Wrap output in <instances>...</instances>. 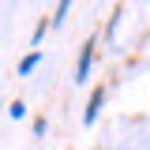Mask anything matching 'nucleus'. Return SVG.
I'll return each instance as SVG.
<instances>
[{"mask_svg":"<svg viewBox=\"0 0 150 150\" xmlns=\"http://www.w3.org/2000/svg\"><path fill=\"white\" fill-rule=\"evenodd\" d=\"M64 15H68V0H64V4H56V15H53V26H56V23H64Z\"/></svg>","mask_w":150,"mask_h":150,"instance_id":"obj_5","label":"nucleus"},{"mask_svg":"<svg viewBox=\"0 0 150 150\" xmlns=\"http://www.w3.org/2000/svg\"><path fill=\"white\" fill-rule=\"evenodd\" d=\"M8 112H11V120H23V116H26V105H23V101H11Z\"/></svg>","mask_w":150,"mask_h":150,"instance_id":"obj_4","label":"nucleus"},{"mask_svg":"<svg viewBox=\"0 0 150 150\" xmlns=\"http://www.w3.org/2000/svg\"><path fill=\"white\" fill-rule=\"evenodd\" d=\"M101 101H105V86H94L90 101H86V112H83V120H86V124H94V120H98V112H101Z\"/></svg>","mask_w":150,"mask_h":150,"instance_id":"obj_2","label":"nucleus"},{"mask_svg":"<svg viewBox=\"0 0 150 150\" xmlns=\"http://www.w3.org/2000/svg\"><path fill=\"white\" fill-rule=\"evenodd\" d=\"M94 45H98L94 38L83 45V53H79V64H75V83H86V75H90V60H94Z\"/></svg>","mask_w":150,"mask_h":150,"instance_id":"obj_1","label":"nucleus"},{"mask_svg":"<svg viewBox=\"0 0 150 150\" xmlns=\"http://www.w3.org/2000/svg\"><path fill=\"white\" fill-rule=\"evenodd\" d=\"M38 64H41V53L34 49V53H26V56H23V64H19V75H30Z\"/></svg>","mask_w":150,"mask_h":150,"instance_id":"obj_3","label":"nucleus"}]
</instances>
